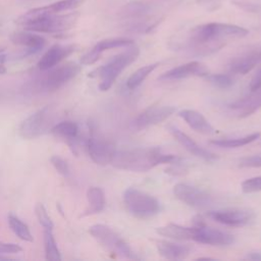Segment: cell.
Instances as JSON below:
<instances>
[{
  "label": "cell",
  "mask_w": 261,
  "mask_h": 261,
  "mask_svg": "<svg viewBox=\"0 0 261 261\" xmlns=\"http://www.w3.org/2000/svg\"><path fill=\"white\" fill-rule=\"evenodd\" d=\"M249 31L243 27L222 22H209L192 29L189 47L197 54H209L225 45L226 39L243 38Z\"/></svg>",
  "instance_id": "obj_1"
},
{
  "label": "cell",
  "mask_w": 261,
  "mask_h": 261,
  "mask_svg": "<svg viewBox=\"0 0 261 261\" xmlns=\"http://www.w3.org/2000/svg\"><path fill=\"white\" fill-rule=\"evenodd\" d=\"M179 157L163 153L160 148H135L116 150L110 163L113 167L133 172H146L163 163H177Z\"/></svg>",
  "instance_id": "obj_2"
},
{
  "label": "cell",
  "mask_w": 261,
  "mask_h": 261,
  "mask_svg": "<svg viewBox=\"0 0 261 261\" xmlns=\"http://www.w3.org/2000/svg\"><path fill=\"white\" fill-rule=\"evenodd\" d=\"M139 54V47H137L135 44L130 45L125 51L113 56L104 65L90 72L89 76L98 77L100 80L98 86L99 90L107 91L111 88V86L113 85L117 76L121 73V71L138 58Z\"/></svg>",
  "instance_id": "obj_3"
},
{
  "label": "cell",
  "mask_w": 261,
  "mask_h": 261,
  "mask_svg": "<svg viewBox=\"0 0 261 261\" xmlns=\"http://www.w3.org/2000/svg\"><path fill=\"white\" fill-rule=\"evenodd\" d=\"M90 234L105 250L127 259H138L129 245L120 236L106 224H94L89 227Z\"/></svg>",
  "instance_id": "obj_4"
},
{
  "label": "cell",
  "mask_w": 261,
  "mask_h": 261,
  "mask_svg": "<svg viewBox=\"0 0 261 261\" xmlns=\"http://www.w3.org/2000/svg\"><path fill=\"white\" fill-rule=\"evenodd\" d=\"M123 202L127 211L140 219L150 218L160 212L159 201L150 194L129 188L123 193Z\"/></svg>",
  "instance_id": "obj_5"
},
{
  "label": "cell",
  "mask_w": 261,
  "mask_h": 261,
  "mask_svg": "<svg viewBox=\"0 0 261 261\" xmlns=\"http://www.w3.org/2000/svg\"><path fill=\"white\" fill-rule=\"evenodd\" d=\"M79 12L67 14H51L44 18L35 20L24 27L25 31L38 33H61L73 28L79 19Z\"/></svg>",
  "instance_id": "obj_6"
},
{
  "label": "cell",
  "mask_w": 261,
  "mask_h": 261,
  "mask_svg": "<svg viewBox=\"0 0 261 261\" xmlns=\"http://www.w3.org/2000/svg\"><path fill=\"white\" fill-rule=\"evenodd\" d=\"M81 71V65L74 61H67L53 68L44 79L43 87L47 92H55L63 87Z\"/></svg>",
  "instance_id": "obj_7"
},
{
  "label": "cell",
  "mask_w": 261,
  "mask_h": 261,
  "mask_svg": "<svg viewBox=\"0 0 261 261\" xmlns=\"http://www.w3.org/2000/svg\"><path fill=\"white\" fill-rule=\"evenodd\" d=\"M175 111L174 106L169 105H152L143 110L132 121V127L136 130L147 128L165 120Z\"/></svg>",
  "instance_id": "obj_8"
},
{
  "label": "cell",
  "mask_w": 261,
  "mask_h": 261,
  "mask_svg": "<svg viewBox=\"0 0 261 261\" xmlns=\"http://www.w3.org/2000/svg\"><path fill=\"white\" fill-rule=\"evenodd\" d=\"M50 107L47 105L23 119L18 126V134L22 139L33 140L40 137L47 126Z\"/></svg>",
  "instance_id": "obj_9"
},
{
  "label": "cell",
  "mask_w": 261,
  "mask_h": 261,
  "mask_svg": "<svg viewBox=\"0 0 261 261\" xmlns=\"http://www.w3.org/2000/svg\"><path fill=\"white\" fill-rule=\"evenodd\" d=\"M173 194L179 201L193 208H205L212 203V197L208 193L184 182L173 187Z\"/></svg>",
  "instance_id": "obj_10"
},
{
  "label": "cell",
  "mask_w": 261,
  "mask_h": 261,
  "mask_svg": "<svg viewBox=\"0 0 261 261\" xmlns=\"http://www.w3.org/2000/svg\"><path fill=\"white\" fill-rule=\"evenodd\" d=\"M201 220L202 219L196 221L193 241L211 246H228L234 242L232 234L213 227H208Z\"/></svg>",
  "instance_id": "obj_11"
},
{
  "label": "cell",
  "mask_w": 261,
  "mask_h": 261,
  "mask_svg": "<svg viewBox=\"0 0 261 261\" xmlns=\"http://www.w3.org/2000/svg\"><path fill=\"white\" fill-rule=\"evenodd\" d=\"M208 216L216 222L229 226H243L250 223L255 215L252 210L245 208H228L210 211Z\"/></svg>",
  "instance_id": "obj_12"
},
{
  "label": "cell",
  "mask_w": 261,
  "mask_h": 261,
  "mask_svg": "<svg viewBox=\"0 0 261 261\" xmlns=\"http://www.w3.org/2000/svg\"><path fill=\"white\" fill-rule=\"evenodd\" d=\"M87 149L91 159L98 165H106L110 163L114 146L104 139H101L94 134L87 141Z\"/></svg>",
  "instance_id": "obj_13"
},
{
  "label": "cell",
  "mask_w": 261,
  "mask_h": 261,
  "mask_svg": "<svg viewBox=\"0 0 261 261\" xmlns=\"http://www.w3.org/2000/svg\"><path fill=\"white\" fill-rule=\"evenodd\" d=\"M261 61V45L253 47L239 56H236L228 63V69L232 73L247 74Z\"/></svg>",
  "instance_id": "obj_14"
},
{
  "label": "cell",
  "mask_w": 261,
  "mask_h": 261,
  "mask_svg": "<svg viewBox=\"0 0 261 261\" xmlns=\"http://www.w3.org/2000/svg\"><path fill=\"white\" fill-rule=\"evenodd\" d=\"M76 49H77V46L74 44H69V45L55 44L45 52V54L38 61L37 66L42 71L49 70L55 67L59 62H61L63 59H65L67 56L73 53Z\"/></svg>",
  "instance_id": "obj_15"
},
{
  "label": "cell",
  "mask_w": 261,
  "mask_h": 261,
  "mask_svg": "<svg viewBox=\"0 0 261 261\" xmlns=\"http://www.w3.org/2000/svg\"><path fill=\"white\" fill-rule=\"evenodd\" d=\"M169 132L173 136V138L178 142V144H180L181 147H184L189 153L193 154L194 156L199 157L206 161H214L217 159V156L214 153H211L210 151L199 146L193 139H191L187 134L182 133L177 127L169 126Z\"/></svg>",
  "instance_id": "obj_16"
},
{
  "label": "cell",
  "mask_w": 261,
  "mask_h": 261,
  "mask_svg": "<svg viewBox=\"0 0 261 261\" xmlns=\"http://www.w3.org/2000/svg\"><path fill=\"white\" fill-rule=\"evenodd\" d=\"M207 73H208L207 69L202 63L198 61H192L165 71L159 76V80L174 81V80H181V79H186L194 75L205 76Z\"/></svg>",
  "instance_id": "obj_17"
},
{
  "label": "cell",
  "mask_w": 261,
  "mask_h": 261,
  "mask_svg": "<svg viewBox=\"0 0 261 261\" xmlns=\"http://www.w3.org/2000/svg\"><path fill=\"white\" fill-rule=\"evenodd\" d=\"M11 43L15 45H20L27 47V52L23 54V56L34 54L41 50L43 46L45 45V39L41 37L40 35L31 33L30 31H23V32H14L9 37Z\"/></svg>",
  "instance_id": "obj_18"
},
{
  "label": "cell",
  "mask_w": 261,
  "mask_h": 261,
  "mask_svg": "<svg viewBox=\"0 0 261 261\" xmlns=\"http://www.w3.org/2000/svg\"><path fill=\"white\" fill-rule=\"evenodd\" d=\"M178 115L187 122V124L194 130L203 135H213L215 134V128L211 123L203 116L202 113L192 110L184 109L178 112Z\"/></svg>",
  "instance_id": "obj_19"
},
{
  "label": "cell",
  "mask_w": 261,
  "mask_h": 261,
  "mask_svg": "<svg viewBox=\"0 0 261 261\" xmlns=\"http://www.w3.org/2000/svg\"><path fill=\"white\" fill-rule=\"evenodd\" d=\"M230 108L239 110L240 117H247L253 114L261 108V86L256 90L251 91L248 96L232 103Z\"/></svg>",
  "instance_id": "obj_20"
},
{
  "label": "cell",
  "mask_w": 261,
  "mask_h": 261,
  "mask_svg": "<svg viewBox=\"0 0 261 261\" xmlns=\"http://www.w3.org/2000/svg\"><path fill=\"white\" fill-rule=\"evenodd\" d=\"M155 246L158 253L165 259L180 260L187 258L191 253V247L188 245L176 244L168 241H156Z\"/></svg>",
  "instance_id": "obj_21"
},
{
  "label": "cell",
  "mask_w": 261,
  "mask_h": 261,
  "mask_svg": "<svg viewBox=\"0 0 261 261\" xmlns=\"http://www.w3.org/2000/svg\"><path fill=\"white\" fill-rule=\"evenodd\" d=\"M88 207L82 214V216H90L103 211L105 207V193L103 189L99 187H91L87 191Z\"/></svg>",
  "instance_id": "obj_22"
},
{
  "label": "cell",
  "mask_w": 261,
  "mask_h": 261,
  "mask_svg": "<svg viewBox=\"0 0 261 261\" xmlns=\"http://www.w3.org/2000/svg\"><path fill=\"white\" fill-rule=\"evenodd\" d=\"M156 232L160 236L170 238L173 240L178 241H186V240H193L195 233V226H182L175 223H168L166 225L160 226L156 228Z\"/></svg>",
  "instance_id": "obj_23"
},
{
  "label": "cell",
  "mask_w": 261,
  "mask_h": 261,
  "mask_svg": "<svg viewBox=\"0 0 261 261\" xmlns=\"http://www.w3.org/2000/svg\"><path fill=\"white\" fill-rule=\"evenodd\" d=\"M50 133L56 138L64 139L67 144L72 148L77 139L79 126L75 122L70 120H64L59 123H56L50 128Z\"/></svg>",
  "instance_id": "obj_24"
},
{
  "label": "cell",
  "mask_w": 261,
  "mask_h": 261,
  "mask_svg": "<svg viewBox=\"0 0 261 261\" xmlns=\"http://www.w3.org/2000/svg\"><path fill=\"white\" fill-rule=\"evenodd\" d=\"M8 224H9V227L11 228V230L20 240L25 241V242L34 241L33 234L31 233L29 226L22 220H20L17 216H15L13 214H9L8 215Z\"/></svg>",
  "instance_id": "obj_25"
},
{
  "label": "cell",
  "mask_w": 261,
  "mask_h": 261,
  "mask_svg": "<svg viewBox=\"0 0 261 261\" xmlns=\"http://www.w3.org/2000/svg\"><path fill=\"white\" fill-rule=\"evenodd\" d=\"M260 137L259 133H255L252 135H248L242 138H236V139H225V140H212L210 141V144L221 147V148H238L245 146L247 144H250L257 140Z\"/></svg>",
  "instance_id": "obj_26"
},
{
  "label": "cell",
  "mask_w": 261,
  "mask_h": 261,
  "mask_svg": "<svg viewBox=\"0 0 261 261\" xmlns=\"http://www.w3.org/2000/svg\"><path fill=\"white\" fill-rule=\"evenodd\" d=\"M44 249L47 260L60 261L61 255L57 247V243L52 233V229H45L44 231Z\"/></svg>",
  "instance_id": "obj_27"
},
{
  "label": "cell",
  "mask_w": 261,
  "mask_h": 261,
  "mask_svg": "<svg viewBox=\"0 0 261 261\" xmlns=\"http://www.w3.org/2000/svg\"><path fill=\"white\" fill-rule=\"evenodd\" d=\"M158 66V63H152V64H148L145 65L143 67H140L139 69H137L135 72H133L130 74V76L127 79L126 81V87L129 90H135L136 88H138L144 81L145 79Z\"/></svg>",
  "instance_id": "obj_28"
},
{
  "label": "cell",
  "mask_w": 261,
  "mask_h": 261,
  "mask_svg": "<svg viewBox=\"0 0 261 261\" xmlns=\"http://www.w3.org/2000/svg\"><path fill=\"white\" fill-rule=\"evenodd\" d=\"M135 42L132 39L127 38H111V39H105L100 42H98L95 47L100 51L103 52L105 50L114 49V48H120V47H128L130 45H134Z\"/></svg>",
  "instance_id": "obj_29"
},
{
  "label": "cell",
  "mask_w": 261,
  "mask_h": 261,
  "mask_svg": "<svg viewBox=\"0 0 261 261\" xmlns=\"http://www.w3.org/2000/svg\"><path fill=\"white\" fill-rule=\"evenodd\" d=\"M206 80L214 87L219 89H228L233 85V79L227 73H207Z\"/></svg>",
  "instance_id": "obj_30"
},
{
  "label": "cell",
  "mask_w": 261,
  "mask_h": 261,
  "mask_svg": "<svg viewBox=\"0 0 261 261\" xmlns=\"http://www.w3.org/2000/svg\"><path fill=\"white\" fill-rule=\"evenodd\" d=\"M35 214L39 221V223L45 228V229H52L53 228V222L51 217L49 216L45 206L42 203H37L35 206Z\"/></svg>",
  "instance_id": "obj_31"
},
{
  "label": "cell",
  "mask_w": 261,
  "mask_h": 261,
  "mask_svg": "<svg viewBox=\"0 0 261 261\" xmlns=\"http://www.w3.org/2000/svg\"><path fill=\"white\" fill-rule=\"evenodd\" d=\"M83 1L84 0H60L50 4V6L54 13H58L61 11H66L79 7L83 3Z\"/></svg>",
  "instance_id": "obj_32"
},
{
  "label": "cell",
  "mask_w": 261,
  "mask_h": 261,
  "mask_svg": "<svg viewBox=\"0 0 261 261\" xmlns=\"http://www.w3.org/2000/svg\"><path fill=\"white\" fill-rule=\"evenodd\" d=\"M125 15L130 16H138V15H144L150 10V5L142 2H134L127 4L125 7Z\"/></svg>",
  "instance_id": "obj_33"
},
{
  "label": "cell",
  "mask_w": 261,
  "mask_h": 261,
  "mask_svg": "<svg viewBox=\"0 0 261 261\" xmlns=\"http://www.w3.org/2000/svg\"><path fill=\"white\" fill-rule=\"evenodd\" d=\"M241 188H242V191L246 194L260 192L261 191V175L251 177V178L244 180L241 185Z\"/></svg>",
  "instance_id": "obj_34"
},
{
  "label": "cell",
  "mask_w": 261,
  "mask_h": 261,
  "mask_svg": "<svg viewBox=\"0 0 261 261\" xmlns=\"http://www.w3.org/2000/svg\"><path fill=\"white\" fill-rule=\"evenodd\" d=\"M50 162L53 165V167L57 170L58 173H60L63 176H68L69 175V167L68 164L64 159H62L58 155H53L50 158Z\"/></svg>",
  "instance_id": "obj_35"
},
{
  "label": "cell",
  "mask_w": 261,
  "mask_h": 261,
  "mask_svg": "<svg viewBox=\"0 0 261 261\" xmlns=\"http://www.w3.org/2000/svg\"><path fill=\"white\" fill-rule=\"evenodd\" d=\"M102 52H100L95 46L90 50L88 51L86 54H84L81 58V63L84 64V65H91V64H94L101 56Z\"/></svg>",
  "instance_id": "obj_36"
},
{
  "label": "cell",
  "mask_w": 261,
  "mask_h": 261,
  "mask_svg": "<svg viewBox=\"0 0 261 261\" xmlns=\"http://www.w3.org/2000/svg\"><path fill=\"white\" fill-rule=\"evenodd\" d=\"M22 251V248L14 243L0 241V254H16Z\"/></svg>",
  "instance_id": "obj_37"
},
{
  "label": "cell",
  "mask_w": 261,
  "mask_h": 261,
  "mask_svg": "<svg viewBox=\"0 0 261 261\" xmlns=\"http://www.w3.org/2000/svg\"><path fill=\"white\" fill-rule=\"evenodd\" d=\"M240 166L243 167H261V155L260 156H251L243 158L240 161Z\"/></svg>",
  "instance_id": "obj_38"
},
{
  "label": "cell",
  "mask_w": 261,
  "mask_h": 261,
  "mask_svg": "<svg viewBox=\"0 0 261 261\" xmlns=\"http://www.w3.org/2000/svg\"><path fill=\"white\" fill-rule=\"evenodd\" d=\"M222 0H197V4L208 11H214L221 5Z\"/></svg>",
  "instance_id": "obj_39"
},
{
  "label": "cell",
  "mask_w": 261,
  "mask_h": 261,
  "mask_svg": "<svg viewBox=\"0 0 261 261\" xmlns=\"http://www.w3.org/2000/svg\"><path fill=\"white\" fill-rule=\"evenodd\" d=\"M261 86V68L260 70L255 74V76L252 79V82L250 84V89L251 91L256 90L257 88H259Z\"/></svg>",
  "instance_id": "obj_40"
},
{
  "label": "cell",
  "mask_w": 261,
  "mask_h": 261,
  "mask_svg": "<svg viewBox=\"0 0 261 261\" xmlns=\"http://www.w3.org/2000/svg\"><path fill=\"white\" fill-rule=\"evenodd\" d=\"M236 5H238L240 8L244 9V10H247V11H256L257 10V7L254 6L253 4H250V3H244V2H238V1H234L233 2Z\"/></svg>",
  "instance_id": "obj_41"
},
{
  "label": "cell",
  "mask_w": 261,
  "mask_h": 261,
  "mask_svg": "<svg viewBox=\"0 0 261 261\" xmlns=\"http://www.w3.org/2000/svg\"><path fill=\"white\" fill-rule=\"evenodd\" d=\"M6 54L0 53V75L4 74L6 72V67H5V61H6Z\"/></svg>",
  "instance_id": "obj_42"
},
{
  "label": "cell",
  "mask_w": 261,
  "mask_h": 261,
  "mask_svg": "<svg viewBox=\"0 0 261 261\" xmlns=\"http://www.w3.org/2000/svg\"><path fill=\"white\" fill-rule=\"evenodd\" d=\"M248 258L252 260H261V253H251L248 255Z\"/></svg>",
  "instance_id": "obj_43"
},
{
  "label": "cell",
  "mask_w": 261,
  "mask_h": 261,
  "mask_svg": "<svg viewBox=\"0 0 261 261\" xmlns=\"http://www.w3.org/2000/svg\"><path fill=\"white\" fill-rule=\"evenodd\" d=\"M6 258H4V257H2V256H0V260H5Z\"/></svg>",
  "instance_id": "obj_44"
},
{
  "label": "cell",
  "mask_w": 261,
  "mask_h": 261,
  "mask_svg": "<svg viewBox=\"0 0 261 261\" xmlns=\"http://www.w3.org/2000/svg\"><path fill=\"white\" fill-rule=\"evenodd\" d=\"M3 51H4V48H0V53L3 52Z\"/></svg>",
  "instance_id": "obj_45"
}]
</instances>
